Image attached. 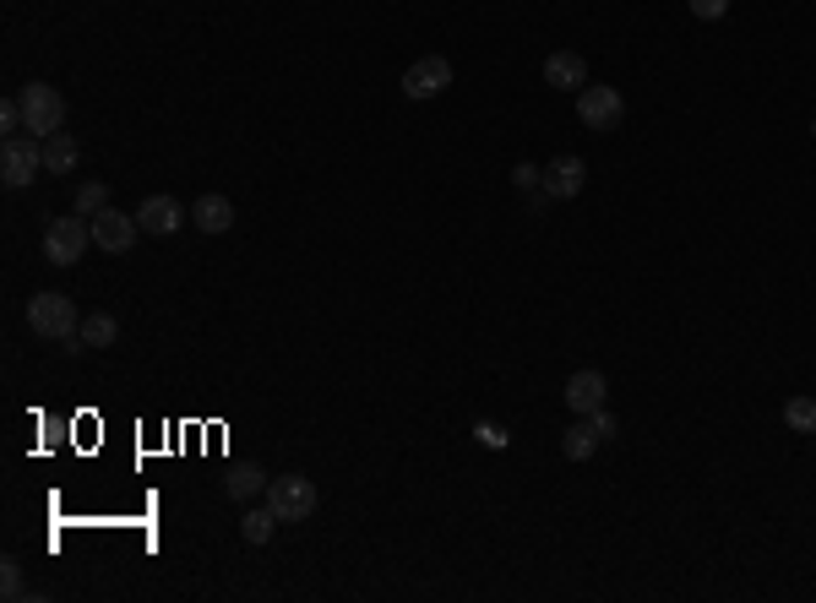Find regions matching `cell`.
Masks as SVG:
<instances>
[{
    "label": "cell",
    "mask_w": 816,
    "mask_h": 603,
    "mask_svg": "<svg viewBox=\"0 0 816 603\" xmlns=\"http://www.w3.org/2000/svg\"><path fill=\"white\" fill-rule=\"evenodd\" d=\"M88 223H93V245H99L104 256H126V251L137 245V234H142L137 213H120V207H104V213H93Z\"/></svg>",
    "instance_id": "cell-7"
},
{
    "label": "cell",
    "mask_w": 816,
    "mask_h": 603,
    "mask_svg": "<svg viewBox=\"0 0 816 603\" xmlns=\"http://www.w3.org/2000/svg\"><path fill=\"white\" fill-rule=\"evenodd\" d=\"M604 392H610V386H604V375H599V370H577V375L566 381V392H561V397H566V408H572V413H599V408H604Z\"/></svg>",
    "instance_id": "cell-12"
},
{
    "label": "cell",
    "mask_w": 816,
    "mask_h": 603,
    "mask_svg": "<svg viewBox=\"0 0 816 603\" xmlns=\"http://www.w3.org/2000/svg\"><path fill=\"white\" fill-rule=\"evenodd\" d=\"M39 169H44V142L39 137H7V147H0V185L28 191Z\"/></svg>",
    "instance_id": "cell-4"
},
{
    "label": "cell",
    "mask_w": 816,
    "mask_h": 603,
    "mask_svg": "<svg viewBox=\"0 0 816 603\" xmlns=\"http://www.w3.org/2000/svg\"><path fill=\"white\" fill-rule=\"evenodd\" d=\"M137 223H142V234H175L180 223H186V207L175 202V196H148L142 207H137Z\"/></svg>",
    "instance_id": "cell-11"
},
{
    "label": "cell",
    "mask_w": 816,
    "mask_h": 603,
    "mask_svg": "<svg viewBox=\"0 0 816 603\" xmlns=\"http://www.w3.org/2000/svg\"><path fill=\"white\" fill-rule=\"evenodd\" d=\"M17 99H23V131H34L39 142H44V137H55V131H66V99H61V88H50V82H28Z\"/></svg>",
    "instance_id": "cell-1"
},
{
    "label": "cell",
    "mask_w": 816,
    "mask_h": 603,
    "mask_svg": "<svg viewBox=\"0 0 816 603\" xmlns=\"http://www.w3.org/2000/svg\"><path fill=\"white\" fill-rule=\"evenodd\" d=\"M577 120H583L588 131H599V137H604V131H621L626 99H621L615 88H604V82H599V88H583V93H577Z\"/></svg>",
    "instance_id": "cell-6"
},
{
    "label": "cell",
    "mask_w": 816,
    "mask_h": 603,
    "mask_svg": "<svg viewBox=\"0 0 816 603\" xmlns=\"http://www.w3.org/2000/svg\"><path fill=\"white\" fill-rule=\"evenodd\" d=\"M512 180H518L523 191H534V185L545 180V169H534V164H518V169H512Z\"/></svg>",
    "instance_id": "cell-24"
},
{
    "label": "cell",
    "mask_w": 816,
    "mask_h": 603,
    "mask_svg": "<svg viewBox=\"0 0 816 603\" xmlns=\"http://www.w3.org/2000/svg\"><path fill=\"white\" fill-rule=\"evenodd\" d=\"M267 473L256 467V462H240V467H229V478H224V495L229 500H256V495H267Z\"/></svg>",
    "instance_id": "cell-14"
},
{
    "label": "cell",
    "mask_w": 816,
    "mask_h": 603,
    "mask_svg": "<svg viewBox=\"0 0 816 603\" xmlns=\"http://www.w3.org/2000/svg\"><path fill=\"white\" fill-rule=\"evenodd\" d=\"M594 446H599V429H594V419H583V424H572V429L561 435V451H566L572 462H588V457H594Z\"/></svg>",
    "instance_id": "cell-16"
},
{
    "label": "cell",
    "mask_w": 816,
    "mask_h": 603,
    "mask_svg": "<svg viewBox=\"0 0 816 603\" xmlns=\"http://www.w3.org/2000/svg\"><path fill=\"white\" fill-rule=\"evenodd\" d=\"M77 337H82V348H110V343L120 337V321L99 310V316H88V321H82V332H77Z\"/></svg>",
    "instance_id": "cell-18"
},
{
    "label": "cell",
    "mask_w": 816,
    "mask_h": 603,
    "mask_svg": "<svg viewBox=\"0 0 816 603\" xmlns=\"http://www.w3.org/2000/svg\"><path fill=\"white\" fill-rule=\"evenodd\" d=\"M783 424L794 435H816V397H789L783 402Z\"/></svg>",
    "instance_id": "cell-19"
},
{
    "label": "cell",
    "mask_w": 816,
    "mask_h": 603,
    "mask_svg": "<svg viewBox=\"0 0 816 603\" xmlns=\"http://www.w3.org/2000/svg\"><path fill=\"white\" fill-rule=\"evenodd\" d=\"M272 527H278V511H272V505H251V511L240 516V538H245V543H267Z\"/></svg>",
    "instance_id": "cell-17"
},
{
    "label": "cell",
    "mask_w": 816,
    "mask_h": 603,
    "mask_svg": "<svg viewBox=\"0 0 816 603\" xmlns=\"http://www.w3.org/2000/svg\"><path fill=\"white\" fill-rule=\"evenodd\" d=\"M583 185H588V164H583L577 153H566V158H556V164L545 169V196H550V202H572Z\"/></svg>",
    "instance_id": "cell-9"
},
{
    "label": "cell",
    "mask_w": 816,
    "mask_h": 603,
    "mask_svg": "<svg viewBox=\"0 0 816 603\" xmlns=\"http://www.w3.org/2000/svg\"><path fill=\"white\" fill-rule=\"evenodd\" d=\"M545 82H550L556 93H583V88H588V61H583L577 50H556V55L545 61Z\"/></svg>",
    "instance_id": "cell-10"
},
{
    "label": "cell",
    "mask_w": 816,
    "mask_h": 603,
    "mask_svg": "<svg viewBox=\"0 0 816 603\" xmlns=\"http://www.w3.org/2000/svg\"><path fill=\"white\" fill-rule=\"evenodd\" d=\"M686 7H691V17H702V23L729 17V0H686Z\"/></svg>",
    "instance_id": "cell-22"
},
{
    "label": "cell",
    "mask_w": 816,
    "mask_h": 603,
    "mask_svg": "<svg viewBox=\"0 0 816 603\" xmlns=\"http://www.w3.org/2000/svg\"><path fill=\"white\" fill-rule=\"evenodd\" d=\"M104 207H110V185H99V180L77 185V213H82V218H93V213H104Z\"/></svg>",
    "instance_id": "cell-20"
},
{
    "label": "cell",
    "mask_w": 816,
    "mask_h": 603,
    "mask_svg": "<svg viewBox=\"0 0 816 603\" xmlns=\"http://www.w3.org/2000/svg\"><path fill=\"white\" fill-rule=\"evenodd\" d=\"M77 158H82L77 137H66V131L44 137V169H50V175H72V169H77Z\"/></svg>",
    "instance_id": "cell-15"
},
{
    "label": "cell",
    "mask_w": 816,
    "mask_h": 603,
    "mask_svg": "<svg viewBox=\"0 0 816 603\" xmlns=\"http://www.w3.org/2000/svg\"><path fill=\"white\" fill-rule=\"evenodd\" d=\"M316 484L305 478V473H283V478H272L267 484V505L278 511V522H305L310 511H316Z\"/></svg>",
    "instance_id": "cell-5"
},
{
    "label": "cell",
    "mask_w": 816,
    "mask_h": 603,
    "mask_svg": "<svg viewBox=\"0 0 816 603\" xmlns=\"http://www.w3.org/2000/svg\"><path fill=\"white\" fill-rule=\"evenodd\" d=\"M0 598H7V603H17V598H23V565H17V560L0 565Z\"/></svg>",
    "instance_id": "cell-21"
},
{
    "label": "cell",
    "mask_w": 816,
    "mask_h": 603,
    "mask_svg": "<svg viewBox=\"0 0 816 603\" xmlns=\"http://www.w3.org/2000/svg\"><path fill=\"white\" fill-rule=\"evenodd\" d=\"M28 326L39 332V337H50V343H66V337H77L82 326H77V305L66 299V294H34L28 299Z\"/></svg>",
    "instance_id": "cell-3"
},
{
    "label": "cell",
    "mask_w": 816,
    "mask_h": 603,
    "mask_svg": "<svg viewBox=\"0 0 816 603\" xmlns=\"http://www.w3.org/2000/svg\"><path fill=\"white\" fill-rule=\"evenodd\" d=\"M88 245H93V223H88L82 213L55 218V223L44 229V261H50V267H77Z\"/></svg>",
    "instance_id": "cell-2"
},
{
    "label": "cell",
    "mask_w": 816,
    "mask_h": 603,
    "mask_svg": "<svg viewBox=\"0 0 816 603\" xmlns=\"http://www.w3.org/2000/svg\"><path fill=\"white\" fill-rule=\"evenodd\" d=\"M191 223H196L202 234H229V229H234V202L218 196V191H207V196L191 207Z\"/></svg>",
    "instance_id": "cell-13"
},
{
    "label": "cell",
    "mask_w": 816,
    "mask_h": 603,
    "mask_svg": "<svg viewBox=\"0 0 816 603\" xmlns=\"http://www.w3.org/2000/svg\"><path fill=\"white\" fill-rule=\"evenodd\" d=\"M452 88V61L447 55H425V61H415L403 72V93L415 99V104H425V99H442Z\"/></svg>",
    "instance_id": "cell-8"
},
{
    "label": "cell",
    "mask_w": 816,
    "mask_h": 603,
    "mask_svg": "<svg viewBox=\"0 0 816 603\" xmlns=\"http://www.w3.org/2000/svg\"><path fill=\"white\" fill-rule=\"evenodd\" d=\"M583 419H594V429H599V440H610V435H615V419H610L604 408H599V413H583Z\"/></svg>",
    "instance_id": "cell-25"
},
{
    "label": "cell",
    "mask_w": 816,
    "mask_h": 603,
    "mask_svg": "<svg viewBox=\"0 0 816 603\" xmlns=\"http://www.w3.org/2000/svg\"><path fill=\"white\" fill-rule=\"evenodd\" d=\"M474 435H480V446H490V451H501V446L512 440V435H507L501 424H490V419H485V424H474Z\"/></svg>",
    "instance_id": "cell-23"
}]
</instances>
